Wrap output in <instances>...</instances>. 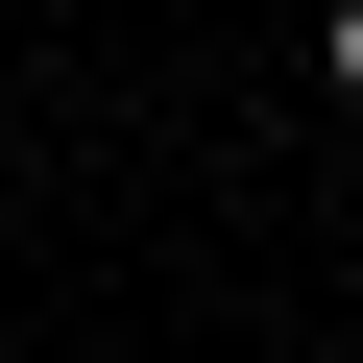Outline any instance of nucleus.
<instances>
[{
  "mask_svg": "<svg viewBox=\"0 0 363 363\" xmlns=\"http://www.w3.org/2000/svg\"><path fill=\"white\" fill-rule=\"evenodd\" d=\"M315 73H339V97H363V0H339V25H315Z\"/></svg>",
  "mask_w": 363,
  "mask_h": 363,
  "instance_id": "obj_1",
  "label": "nucleus"
}]
</instances>
